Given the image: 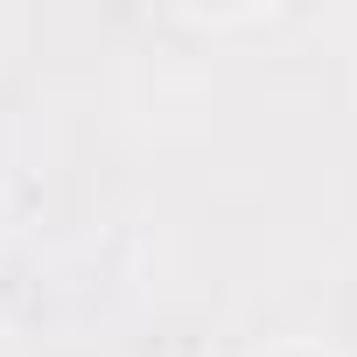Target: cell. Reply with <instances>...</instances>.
Instances as JSON below:
<instances>
[{"mask_svg": "<svg viewBox=\"0 0 357 357\" xmlns=\"http://www.w3.org/2000/svg\"><path fill=\"white\" fill-rule=\"evenodd\" d=\"M259 357H343V350L322 343V336H280V343H266Z\"/></svg>", "mask_w": 357, "mask_h": 357, "instance_id": "6da1fadb", "label": "cell"}]
</instances>
